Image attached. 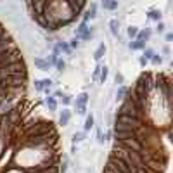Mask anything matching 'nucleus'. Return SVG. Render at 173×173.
<instances>
[{
  "instance_id": "nucleus-27",
  "label": "nucleus",
  "mask_w": 173,
  "mask_h": 173,
  "mask_svg": "<svg viewBox=\"0 0 173 173\" xmlns=\"http://www.w3.org/2000/svg\"><path fill=\"white\" fill-rule=\"evenodd\" d=\"M114 83H116V86H118V85H123V83H125V76H123V73L118 71L116 75H114Z\"/></svg>"
},
{
  "instance_id": "nucleus-13",
  "label": "nucleus",
  "mask_w": 173,
  "mask_h": 173,
  "mask_svg": "<svg viewBox=\"0 0 173 173\" xmlns=\"http://www.w3.org/2000/svg\"><path fill=\"white\" fill-rule=\"evenodd\" d=\"M102 5H104L106 11H116L118 9V0H102Z\"/></svg>"
},
{
  "instance_id": "nucleus-11",
  "label": "nucleus",
  "mask_w": 173,
  "mask_h": 173,
  "mask_svg": "<svg viewBox=\"0 0 173 173\" xmlns=\"http://www.w3.org/2000/svg\"><path fill=\"white\" fill-rule=\"evenodd\" d=\"M130 49H132V50H142V49H146V42L139 40V38H133V40L130 42Z\"/></svg>"
},
{
  "instance_id": "nucleus-1",
  "label": "nucleus",
  "mask_w": 173,
  "mask_h": 173,
  "mask_svg": "<svg viewBox=\"0 0 173 173\" xmlns=\"http://www.w3.org/2000/svg\"><path fill=\"white\" fill-rule=\"evenodd\" d=\"M31 19L45 31L68 26L82 14L86 0H24Z\"/></svg>"
},
{
  "instance_id": "nucleus-9",
  "label": "nucleus",
  "mask_w": 173,
  "mask_h": 173,
  "mask_svg": "<svg viewBox=\"0 0 173 173\" xmlns=\"http://www.w3.org/2000/svg\"><path fill=\"white\" fill-rule=\"evenodd\" d=\"M45 104H47V107H49V111H57V99L54 97V95H47L45 97Z\"/></svg>"
},
{
  "instance_id": "nucleus-7",
  "label": "nucleus",
  "mask_w": 173,
  "mask_h": 173,
  "mask_svg": "<svg viewBox=\"0 0 173 173\" xmlns=\"http://www.w3.org/2000/svg\"><path fill=\"white\" fill-rule=\"evenodd\" d=\"M94 125H95V118H94V114H85V123H83V132H90L92 128H94Z\"/></svg>"
},
{
  "instance_id": "nucleus-20",
  "label": "nucleus",
  "mask_w": 173,
  "mask_h": 173,
  "mask_svg": "<svg viewBox=\"0 0 173 173\" xmlns=\"http://www.w3.org/2000/svg\"><path fill=\"white\" fill-rule=\"evenodd\" d=\"M75 102V101H73ZM75 109H76V113L80 114V116H85L86 114V104H80V102H75Z\"/></svg>"
},
{
  "instance_id": "nucleus-8",
  "label": "nucleus",
  "mask_w": 173,
  "mask_h": 173,
  "mask_svg": "<svg viewBox=\"0 0 173 173\" xmlns=\"http://www.w3.org/2000/svg\"><path fill=\"white\" fill-rule=\"evenodd\" d=\"M128 90H130V88H128L125 83H123V85H118V90H116V102H121V101H123V99L126 97Z\"/></svg>"
},
{
  "instance_id": "nucleus-17",
  "label": "nucleus",
  "mask_w": 173,
  "mask_h": 173,
  "mask_svg": "<svg viewBox=\"0 0 173 173\" xmlns=\"http://www.w3.org/2000/svg\"><path fill=\"white\" fill-rule=\"evenodd\" d=\"M85 133H86V132H75V133H73V137H71V142H73V144L83 142V140H85Z\"/></svg>"
},
{
  "instance_id": "nucleus-31",
  "label": "nucleus",
  "mask_w": 173,
  "mask_h": 173,
  "mask_svg": "<svg viewBox=\"0 0 173 173\" xmlns=\"http://www.w3.org/2000/svg\"><path fill=\"white\" fill-rule=\"evenodd\" d=\"M35 90H37V92H43V86H42V80H35Z\"/></svg>"
},
{
  "instance_id": "nucleus-33",
  "label": "nucleus",
  "mask_w": 173,
  "mask_h": 173,
  "mask_svg": "<svg viewBox=\"0 0 173 173\" xmlns=\"http://www.w3.org/2000/svg\"><path fill=\"white\" fill-rule=\"evenodd\" d=\"M147 62H149V61H147L146 57H142V56L139 57V64H140V66H142V68H146V66H147Z\"/></svg>"
},
{
  "instance_id": "nucleus-23",
  "label": "nucleus",
  "mask_w": 173,
  "mask_h": 173,
  "mask_svg": "<svg viewBox=\"0 0 173 173\" xmlns=\"http://www.w3.org/2000/svg\"><path fill=\"white\" fill-rule=\"evenodd\" d=\"M137 33H139V28H137V26H128L126 28V35L132 38V40H133V38H137Z\"/></svg>"
},
{
  "instance_id": "nucleus-35",
  "label": "nucleus",
  "mask_w": 173,
  "mask_h": 173,
  "mask_svg": "<svg viewBox=\"0 0 173 173\" xmlns=\"http://www.w3.org/2000/svg\"><path fill=\"white\" fill-rule=\"evenodd\" d=\"M52 95H54V97H56V99H61V97H62V95H64V92H62V90H56Z\"/></svg>"
},
{
  "instance_id": "nucleus-32",
  "label": "nucleus",
  "mask_w": 173,
  "mask_h": 173,
  "mask_svg": "<svg viewBox=\"0 0 173 173\" xmlns=\"http://www.w3.org/2000/svg\"><path fill=\"white\" fill-rule=\"evenodd\" d=\"M165 23H163V21H158V26H156V31H158V33H163V31H165Z\"/></svg>"
},
{
  "instance_id": "nucleus-19",
  "label": "nucleus",
  "mask_w": 173,
  "mask_h": 173,
  "mask_svg": "<svg viewBox=\"0 0 173 173\" xmlns=\"http://www.w3.org/2000/svg\"><path fill=\"white\" fill-rule=\"evenodd\" d=\"M151 35H152V31H151V30H144V31H139V33H137V38L142 40V42H147L151 38Z\"/></svg>"
},
{
  "instance_id": "nucleus-24",
  "label": "nucleus",
  "mask_w": 173,
  "mask_h": 173,
  "mask_svg": "<svg viewBox=\"0 0 173 173\" xmlns=\"http://www.w3.org/2000/svg\"><path fill=\"white\" fill-rule=\"evenodd\" d=\"M57 47H59L61 49V52H64V54H71V47L68 45V43H64V42H59V43H57Z\"/></svg>"
},
{
  "instance_id": "nucleus-29",
  "label": "nucleus",
  "mask_w": 173,
  "mask_h": 173,
  "mask_svg": "<svg viewBox=\"0 0 173 173\" xmlns=\"http://www.w3.org/2000/svg\"><path fill=\"white\" fill-rule=\"evenodd\" d=\"M142 50H144V56H142V57H146L147 61H151V57L154 56V50L149 49V47H147V49H142Z\"/></svg>"
},
{
  "instance_id": "nucleus-36",
  "label": "nucleus",
  "mask_w": 173,
  "mask_h": 173,
  "mask_svg": "<svg viewBox=\"0 0 173 173\" xmlns=\"http://www.w3.org/2000/svg\"><path fill=\"white\" fill-rule=\"evenodd\" d=\"M78 152V147H76V144H73L71 146V154H76Z\"/></svg>"
},
{
  "instance_id": "nucleus-30",
  "label": "nucleus",
  "mask_w": 173,
  "mask_h": 173,
  "mask_svg": "<svg viewBox=\"0 0 173 173\" xmlns=\"http://www.w3.org/2000/svg\"><path fill=\"white\" fill-rule=\"evenodd\" d=\"M69 47H71V49H78V47H80V38H73V40H71V43H69Z\"/></svg>"
},
{
  "instance_id": "nucleus-21",
  "label": "nucleus",
  "mask_w": 173,
  "mask_h": 173,
  "mask_svg": "<svg viewBox=\"0 0 173 173\" xmlns=\"http://www.w3.org/2000/svg\"><path fill=\"white\" fill-rule=\"evenodd\" d=\"M94 126H95V133H97V142L102 146V144L106 142V140H104V132H102V126H99V125H94Z\"/></svg>"
},
{
  "instance_id": "nucleus-28",
  "label": "nucleus",
  "mask_w": 173,
  "mask_h": 173,
  "mask_svg": "<svg viewBox=\"0 0 173 173\" xmlns=\"http://www.w3.org/2000/svg\"><path fill=\"white\" fill-rule=\"evenodd\" d=\"M99 75H101V64H97L94 69V73H92V82H97L99 80Z\"/></svg>"
},
{
  "instance_id": "nucleus-5",
  "label": "nucleus",
  "mask_w": 173,
  "mask_h": 173,
  "mask_svg": "<svg viewBox=\"0 0 173 173\" xmlns=\"http://www.w3.org/2000/svg\"><path fill=\"white\" fill-rule=\"evenodd\" d=\"M69 121H71V109H69V107H64V109L59 113L57 125H59V126H68Z\"/></svg>"
},
{
  "instance_id": "nucleus-6",
  "label": "nucleus",
  "mask_w": 173,
  "mask_h": 173,
  "mask_svg": "<svg viewBox=\"0 0 173 173\" xmlns=\"http://www.w3.org/2000/svg\"><path fill=\"white\" fill-rule=\"evenodd\" d=\"M33 62H35V66H37V68L40 69V71H49V69L52 68V66L49 64V61L43 59V57H35Z\"/></svg>"
},
{
  "instance_id": "nucleus-15",
  "label": "nucleus",
  "mask_w": 173,
  "mask_h": 173,
  "mask_svg": "<svg viewBox=\"0 0 173 173\" xmlns=\"http://www.w3.org/2000/svg\"><path fill=\"white\" fill-rule=\"evenodd\" d=\"M107 75H109V69H107V66H101V75H99V80H97V82L101 83V85H104L106 80H107Z\"/></svg>"
},
{
  "instance_id": "nucleus-34",
  "label": "nucleus",
  "mask_w": 173,
  "mask_h": 173,
  "mask_svg": "<svg viewBox=\"0 0 173 173\" xmlns=\"http://www.w3.org/2000/svg\"><path fill=\"white\" fill-rule=\"evenodd\" d=\"M111 139H113V130H107L104 135V140H111Z\"/></svg>"
},
{
  "instance_id": "nucleus-37",
  "label": "nucleus",
  "mask_w": 173,
  "mask_h": 173,
  "mask_svg": "<svg viewBox=\"0 0 173 173\" xmlns=\"http://www.w3.org/2000/svg\"><path fill=\"white\" fill-rule=\"evenodd\" d=\"M170 40H173V35L171 33H166V42H170Z\"/></svg>"
},
{
  "instance_id": "nucleus-14",
  "label": "nucleus",
  "mask_w": 173,
  "mask_h": 173,
  "mask_svg": "<svg viewBox=\"0 0 173 173\" xmlns=\"http://www.w3.org/2000/svg\"><path fill=\"white\" fill-rule=\"evenodd\" d=\"M104 54H106V45H104V43H101V45L97 47V50L94 52V59L97 61V62H101V59L104 57Z\"/></svg>"
},
{
  "instance_id": "nucleus-2",
  "label": "nucleus",
  "mask_w": 173,
  "mask_h": 173,
  "mask_svg": "<svg viewBox=\"0 0 173 173\" xmlns=\"http://www.w3.org/2000/svg\"><path fill=\"white\" fill-rule=\"evenodd\" d=\"M57 151L56 147H33V146H17V149L14 151L11 161L7 163V166H17L21 170L26 171H33L35 168L42 165L43 161L54 156Z\"/></svg>"
},
{
  "instance_id": "nucleus-10",
  "label": "nucleus",
  "mask_w": 173,
  "mask_h": 173,
  "mask_svg": "<svg viewBox=\"0 0 173 173\" xmlns=\"http://www.w3.org/2000/svg\"><path fill=\"white\" fill-rule=\"evenodd\" d=\"M68 166H69V158H68V156H61L59 173H68Z\"/></svg>"
},
{
  "instance_id": "nucleus-4",
  "label": "nucleus",
  "mask_w": 173,
  "mask_h": 173,
  "mask_svg": "<svg viewBox=\"0 0 173 173\" xmlns=\"http://www.w3.org/2000/svg\"><path fill=\"white\" fill-rule=\"evenodd\" d=\"M11 75H28V68L23 61H17V62L7 64V66H0V76H11Z\"/></svg>"
},
{
  "instance_id": "nucleus-18",
  "label": "nucleus",
  "mask_w": 173,
  "mask_h": 173,
  "mask_svg": "<svg viewBox=\"0 0 173 173\" xmlns=\"http://www.w3.org/2000/svg\"><path fill=\"white\" fill-rule=\"evenodd\" d=\"M88 101H90V94H88V92H82V94L76 97L75 102H80V104H88Z\"/></svg>"
},
{
  "instance_id": "nucleus-25",
  "label": "nucleus",
  "mask_w": 173,
  "mask_h": 173,
  "mask_svg": "<svg viewBox=\"0 0 173 173\" xmlns=\"http://www.w3.org/2000/svg\"><path fill=\"white\" fill-rule=\"evenodd\" d=\"M151 62L154 64V66H159V64H163V57H161V54H156V52H154V56L151 57Z\"/></svg>"
},
{
  "instance_id": "nucleus-22",
  "label": "nucleus",
  "mask_w": 173,
  "mask_h": 173,
  "mask_svg": "<svg viewBox=\"0 0 173 173\" xmlns=\"http://www.w3.org/2000/svg\"><path fill=\"white\" fill-rule=\"evenodd\" d=\"M59 101H61V102H62V104H64V106H66V107H69V106H71V104H73V95H68V94H64V95H62V97H61V99H59Z\"/></svg>"
},
{
  "instance_id": "nucleus-12",
  "label": "nucleus",
  "mask_w": 173,
  "mask_h": 173,
  "mask_svg": "<svg viewBox=\"0 0 173 173\" xmlns=\"http://www.w3.org/2000/svg\"><path fill=\"white\" fill-rule=\"evenodd\" d=\"M109 28H111V33H113L114 37H120V21H118V19H111Z\"/></svg>"
},
{
  "instance_id": "nucleus-16",
  "label": "nucleus",
  "mask_w": 173,
  "mask_h": 173,
  "mask_svg": "<svg viewBox=\"0 0 173 173\" xmlns=\"http://www.w3.org/2000/svg\"><path fill=\"white\" fill-rule=\"evenodd\" d=\"M161 11H158V9H152V11H149V14H147V17L151 19V21H161Z\"/></svg>"
},
{
  "instance_id": "nucleus-3",
  "label": "nucleus",
  "mask_w": 173,
  "mask_h": 173,
  "mask_svg": "<svg viewBox=\"0 0 173 173\" xmlns=\"http://www.w3.org/2000/svg\"><path fill=\"white\" fill-rule=\"evenodd\" d=\"M146 123L144 120L135 116H123V114H116L113 123V130H135L139 132V128Z\"/></svg>"
},
{
  "instance_id": "nucleus-26",
  "label": "nucleus",
  "mask_w": 173,
  "mask_h": 173,
  "mask_svg": "<svg viewBox=\"0 0 173 173\" xmlns=\"http://www.w3.org/2000/svg\"><path fill=\"white\" fill-rule=\"evenodd\" d=\"M54 68H56L59 73H62V71H64V68H66V62H64L62 59H57V61H56V64H54Z\"/></svg>"
}]
</instances>
